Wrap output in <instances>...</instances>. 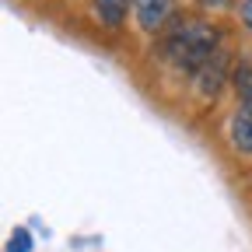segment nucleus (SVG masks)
<instances>
[{
	"label": "nucleus",
	"instance_id": "obj_1",
	"mask_svg": "<svg viewBox=\"0 0 252 252\" xmlns=\"http://www.w3.org/2000/svg\"><path fill=\"white\" fill-rule=\"evenodd\" d=\"M165 53L175 67H186V70H200L203 63L217 53V28L200 21V18H189V21H179L168 39H165Z\"/></svg>",
	"mask_w": 252,
	"mask_h": 252
},
{
	"label": "nucleus",
	"instance_id": "obj_2",
	"mask_svg": "<svg viewBox=\"0 0 252 252\" xmlns=\"http://www.w3.org/2000/svg\"><path fill=\"white\" fill-rule=\"evenodd\" d=\"M172 11H175L172 0H133V18H137L140 32H147V35L161 32L165 21L172 18Z\"/></svg>",
	"mask_w": 252,
	"mask_h": 252
},
{
	"label": "nucleus",
	"instance_id": "obj_3",
	"mask_svg": "<svg viewBox=\"0 0 252 252\" xmlns=\"http://www.w3.org/2000/svg\"><path fill=\"white\" fill-rule=\"evenodd\" d=\"M228 140L238 154H252V112L249 109H238L228 119Z\"/></svg>",
	"mask_w": 252,
	"mask_h": 252
},
{
	"label": "nucleus",
	"instance_id": "obj_4",
	"mask_svg": "<svg viewBox=\"0 0 252 252\" xmlns=\"http://www.w3.org/2000/svg\"><path fill=\"white\" fill-rule=\"evenodd\" d=\"M91 7L105 28H123L126 14L133 11V0H91Z\"/></svg>",
	"mask_w": 252,
	"mask_h": 252
},
{
	"label": "nucleus",
	"instance_id": "obj_5",
	"mask_svg": "<svg viewBox=\"0 0 252 252\" xmlns=\"http://www.w3.org/2000/svg\"><path fill=\"white\" fill-rule=\"evenodd\" d=\"M220 74H224V56L214 53L203 67L196 70V88H200L203 94H214V91L220 88Z\"/></svg>",
	"mask_w": 252,
	"mask_h": 252
},
{
	"label": "nucleus",
	"instance_id": "obj_6",
	"mask_svg": "<svg viewBox=\"0 0 252 252\" xmlns=\"http://www.w3.org/2000/svg\"><path fill=\"white\" fill-rule=\"evenodd\" d=\"M231 84H235V94H238L242 109H249V112H252V67H249V63L235 67V74H231Z\"/></svg>",
	"mask_w": 252,
	"mask_h": 252
},
{
	"label": "nucleus",
	"instance_id": "obj_7",
	"mask_svg": "<svg viewBox=\"0 0 252 252\" xmlns=\"http://www.w3.org/2000/svg\"><path fill=\"white\" fill-rule=\"evenodd\" d=\"M7 252H32V235L25 228H18L11 235V242H7Z\"/></svg>",
	"mask_w": 252,
	"mask_h": 252
},
{
	"label": "nucleus",
	"instance_id": "obj_8",
	"mask_svg": "<svg viewBox=\"0 0 252 252\" xmlns=\"http://www.w3.org/2000/svg\"><path fill=\"white\" fill-rule=\"evenodd\" d=\"M238 18H242V25L252 28V0H242V4H238Z\"/></svg>",
	"mask_w": 252,
	"mask_h": 252
},
{
	"label": "nucleus",
	"instance_id": "obj_9",
	"mask_svg": "<svg viewBox=\"0 0 252 252\" xmlns=\"http://www.w3.org/2000/svg\"><path fill=\"white\" fill-rule=\"evenodd\" d=\"M200 4H203V7H224L228 0H200Z\"/></svg>",
	"mask_w": 252,
	"mask_h": 252
}]
</instances>
